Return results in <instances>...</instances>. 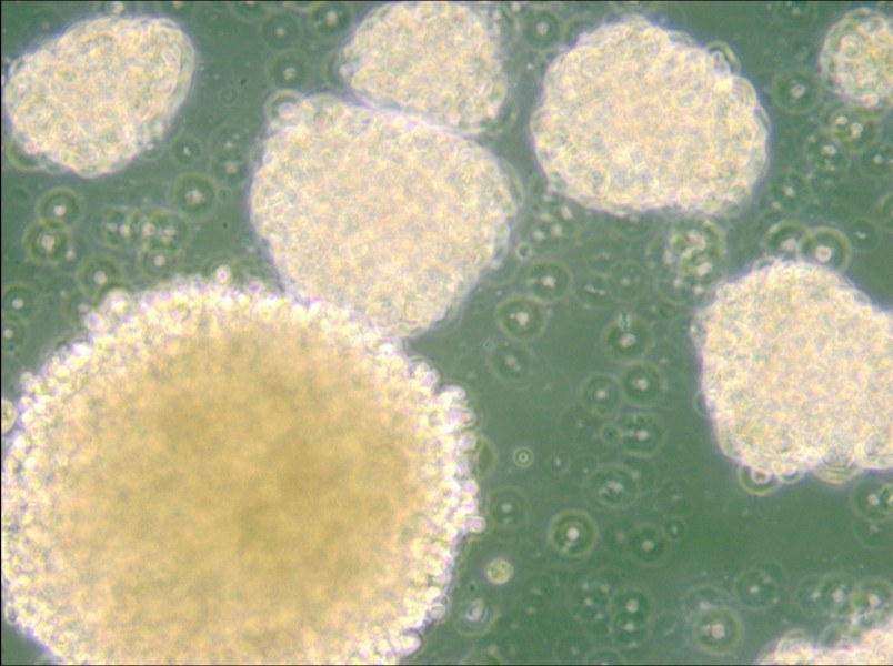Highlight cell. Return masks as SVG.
Segmentation results:
<instances>
[{
    "label": "cell",
    "mask_w": 893,
    "mask_h": 666,
    "mask_svg": "<svg viewBox=\"0 0 893 666\" xmlns=\"http://www.w3.org/2000/svg\"><path fill=\"white\" fill-rule=\"evenodd\" d=\"M823 68L837 92L864 108L887 102L892 90V31L881 14L860 10L826 38Z\"/></svg>",
    "instance_id": "cell-6"
},
{
    "label": "cell",
    "mask_w": 893,
    "mask_h": 666,
    "mask_svg": "<svg viewBox=\"0 0 893 666\" xmlns=\"http://www.w3.org/2000/svg\"><path fill=\"white\" fill-rule=\"evenodd\" d=\"M474 508H475L474 503L472 501H469L462 506V512L471 513L474 511Z\"/></svg>",
    "instance_id": "cell-9"
},
{
    "label": "cell",
    "mask_w": 893,
    "mask_h": 666,
    "mask_svg": "<svg viewBox=\"0 0 893 666\" xmlns=\"http://www.w3.org/2000/svg\"><path fill=\"white\" fill-rule=\"evenodd\" d=\"M340 73L365 105L455 133L492 113L503 85L491 29L453 3L374 9L343 47Z\"/></svg>",
    "instance_id": "cell-5"
},
{
    "label": "cell",
    "mask_w": 893,
    "mask_h": 666,
    "mask_svg": "<svg viewBox=\"0 0 893 666\" xmlns=\"http://www.w3.org/2000/svg\"><path fill=\"white\" fill-rule=\"evenodd\" d=\"M250 209L282 271L410 273L432 323L491 270L513 220L501 169L480 145L325 94L277 111Z\"/></svg>",
    "instance_id": "cell-1"
},
{
    "label": "cell",
    "mask_w": 893,
    "mask_h": 666,
    "mask_svg": "<svg viewBox=\"0 0 893 666\" xmlns=\"http://www.w3.org/2000/svg\"><path fill=\"white\" fill-rule=\"evenodd\" d=\"M535 123L554 183L604 210L728 211L767 160L749 81L720 53L645 20L614 21L561 54Z\"/></svg>",
    "instance_id": "cell-2"
},
{
    "label": "cell",
    "mask_w": 893,
    "mask_h": 666,
    "mask_svg": "<svg viewBox=\"0 0 893 666\" xmlns=\"http://www.w3.org/2000/svg\"><path fill=\"white\" fill-rule=\"evenodd\" d=\"M701 391L751 463H881L892 442V316L836 271L773 260L716 289L695 322Z\"/></svg>",
    "instance_id": "cell-3"
},
{
    "label": "cell",
    "mask_w": 893,
    "mask_h": 666,
    "mask_svg": "<svg viewBox=\"0 0 893 666\" xmlns=\"http://www.w3.org/2000/svg\"><path fill=\"white\" fill-rule=\"evenodd\" d=\"M469 526L474 532H481V531L484 529L485 523H484L483 518L475 517V518H471V521L469 522Z\"/></svg>",
    "instance_id": "cell-7"
},
{
    "label": "cell",
    "mask_w": 893,
    "mask_h": 666,
    "mask_svg": "<svg viewBox=\"0 0 893 666\" xmlns=\"http://www.w3.org/2000/svg\"><path fill=\"white\" fill-rule=\"evenodd\" d=\"M194 70L192 41L171 19L88 17L10 65L3 108L24 154L57 170L100 176L164 134Z\"/></svg>",
    "instance_id": "cell-4"
},
{
    "label": "cell",
    "mask_w": 893,
    "mask_h": 666,
    "mask_svg": "<svg viewBox=\"0 0 893 666\" xmlns=\"http://www.w3.org/2000/svg\"><path fill=\"white\" fill-rule=\"evenodd\" d=\"M465 490L468 494L472 495L475 494V492L478 491V486L474 481L470 480L466 481L465 483Z\"/></svg>",
    "instance_id": "cell-8"
}]
</instances>
